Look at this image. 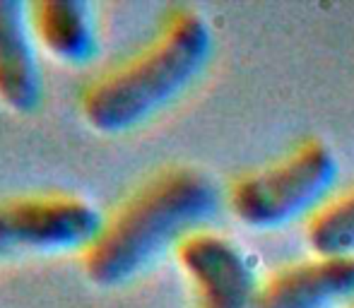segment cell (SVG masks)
I'll use <instances>...</instances> for the list:
<instances>
[{
	"mask_svg": "<svg viewBox=\"0 0 354 308\" xmlns=\"http://www.w3.org/2000/svg\"><path fill=\"white\" fill-rule=\"evenodd\" d=\"M354 304V256H313L261 282L258 308H335Z\"/></svg>",
	"mask_w": 354,
	"mask_h": 308,
	"instance_id": "obj_6",
	"label": "cell"
},
{
	"mask_svg": "<svg viewBox=\"0 0 354 308\" xmlns=\"http://www.w3.org/2000/svg\"><path fill=\"white\" fill-rule=\"evenodd\" d=\"M104 215L89 198L68 191L0 198V256L84 253Z\"/></svg>",
	"mask_w": 354,
	"mask_h": 308,
	"instance_id": "obj_4",
	"label": "cell"
},
{
	"mask_svg": "<svg viewBox=\"0 0 354 308\" xmlns=\"http://www.w3.org/2000/svg\"><path fill=\"white\" fill-rule=\"evenodd\" d=\"M219 205L222 193L207 171L188 164L162 169L104 217L82 253L84 277L102 289L128 285L167 248L205 229Z\"/></svg>",
	"mask_w": 354,
	"mask_h": 308,
	"instance_id": "obj_1",
	"label": "cell"
},
{
	"mask_svg": "<svg viewBox=\"0 0 354 308\" xmlns=\"http://www.w3.org/2000/svg\"><path fill=\"white\" fill-rule=\"evenodd\" d=\"M27 5L39 51L73 68L94 61L99 29L92 5L84 0H37Z\"/></svg>",
	"mask_w": 354,
	"mask_h": 308,
	"instance_id": "obj_8",
	"label": "cell"
},
{
	"mask_svg": "<svg viewBox=\"0 0 354 308\" xmlns=\"http://www.w3.org/2000/svg\"><path fill=\"white\" fill-rule=\"evenodd\" d=\"M41 102L44 70L29 5L0 0V104L12 113H34Z\"/></svg>",
	"mask_w": 354,
	"mask_h": 308,
	"instance_id": "obj_7",
	"label": "cell"
},
{
	"mask_svg": "<svg viewBox=\"0 0 354 308\" xmlns=\"http://www.w3.org/2000/svg\"><path fill=\"white\" fill-rule=\"evenodd\" d=\"M214 37L196 8H174L159 32L131 58L84 87L80 113L92 131L123 135L171 106L205 73Z\"/></svg>",
	"mask_w": 354,
	"mask_h": 308,
	"instance_id": "obj_2",
	"label": "cell"
},
{
	"mask_svg": "<svg viewBox=\"0 0 354 308\" xmlns=\"http://www.w3.org/2000/svg\"><path fill=\"white\" fill-rule=\"evenodd\" d=\"M337 157L318 137L301 142L280 162L241 176L227 195L239 224L256 231H272L316 215L337 181Z\"/></svg>",
	"mask_w": 354,
	"mask_h": 308,
	"instance_id": "obj_3",
	"label": "cell"
},
{
	"mask_svg": "<svg viewBox=\"0 0 354 308\" xmlns=\"http://www.w3.org/2000/svg\"><path fill=\"white\" fill-rule=\"evenodd\" d=\"M306 241L316 256H354V188L311 215Z\"/></svg>",
	"mask_w": 354,
	"mask_h": 308,
	"instance_id": "obj_9",
	"label": "cell"
},
{
	"mask_svg": "<svg viewBox=\"0 0 354 308\" xmlns=\"http://www.w3.org/2000/svg\"><path fill=\"white\" fill-rule=\"evenodd\" d=\"M352 308H354V304H352Z\"/></svg>",
	"mask_w": 354,
	"mask_h": 308,
	"instance_id": "obj_10",
	"label": "cell"
},
{
	"mask_svg": "<svg viewBox=\"0 0 354 308\" xmlns=\"http://www.w3.org/2000/svg\"><path fill=\"white\" fill-rule=\"evenodd\" d=\"M176 260L188 277L196 308H258L261 282L236 241L201 229L178 243Z\"/></svg>",
	"mask_w": 354,
	"mask_h": 308,
	"instance_id": "obj_5",
	"label": "cell"
}]
</instances>
